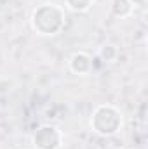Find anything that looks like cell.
<instances>
[{"mask_svg": "<svg viewBox=\"0 0 148 149\" xmlns=\"http://www.w3.org/2000/svg\"><path fill=\"white\" fill-rule=\"evenodd\" d=\"M30 24L40 37H54L65 28V10L56 3H42L32 12Z\"/></svg>", "mask_w": 148, "mask_h": 149, "instance_id": "6da1fadb", "label": "cell"}, {"mask_svg": "<svg viewBox=\"0 0 148 149\" xmlns=\"http://www.w3.org/2000/svg\"><path fill=\"white\" fill-rule=\"evenodd\" d=\"M124 123L122 113L118 108L111 106V104H99L94 108V111L91 114L89 125L92 128L94 134L101 135V137H113L120 132Z\"/></svg>", "mask_w": 148, "mask_h": 149, "instance_id": "7a4b0ae2", "label": "cell"}, {"mask_svg": "<svg viewBox=\"0 0 148 149\" xmlns=\"http://www.w3.org/2000/svg\"><path fill=\"white\" fill-rule=\"evenodd\" d=\"M32 144L35 149H61L63 134L56 125L44 123L35 128L32 135Z\"/></svg>", "mask_w": 148, "mask_h": 149, "instance_id": "3957f363", "label": "cell"}, {"mask_svg": "<svg viewBox=\"0 0 148 149\" xmlns=\"http://www.w3.org/2000/svg\"><path fill=\"white\" fill-rule=\"evenodd\" d=\"M68 68H70V71L75 74H89L92 71V68H94V64H92V56L91 54H87V52H75L73 56L70 57V61H68Z\"/></svg>", "mask_w": 148, "mask_h": 149, "instance_id": "277c9868", "label": "cell"}, {"mask_svg": "<svg viewBox=\"0 0 148 149\" xmlns=\"http://www.w3.org/2000/svg\"><path fill=\"white\" fill-rule=\"evenodd\" d=\"M110 12L118 19H125L134 12V7L131 0H110Z\"/></svg>", "mask_w": 148, "mask_h": 149, "instance_id": "5b68a950", "label": "cell"}, {"mask_svg": "<svg viewBox=\"0 0 148 149\" xmlns=\"http://www.w3.org/2000/svg\"><path fill=\"white\" fill-rule=\"evenodd\" d=\"M98 57L103 63H115L118 59V49L113 43H103L98 50Z\"/></svg>", "mask_w": 148, "mask_h": 149, "instance_id": "8992f818", "label": "cell"}, {"mask_svg": "<svg viewBox=\"0 0 148 149\" xmlns=\"http://www.w3.org/2000/svg\"><path fill=\"white\" fill-rule=\"evenodd\" d=\"M94 0H65V5L72 12H87L91 10Z\"/></svg>", "mask_w": 148, "mask_h": 149, "instance_id": "52a82bcc", "label": "cell"}, {"mask_svg": "<svg viewBox=\"0 0 148 149\" xmlns=\"http://www.w3.org/2000/svg\"><path fill=\"white\" fill-rule=\"evenodd\" d=\"M131 3H132L134 9L136 7H140V9H145L147 7V0H131Z\"/></svg>", "mask_w": 148, "mask_h": 149, "instance_id": "ba28073f", "label": "cell"}, {"mask_svg": "<svg viewBox=\"0 0 148 149\" xmlns=\"http://www.w3.org/2000/svg\"><path fill=\"white\" fill-rule=\"evenodd\" d=\"M120 149H129V148H120Z\"/></svg>", "mask_w": 148, "mask_h": 149, "instance_id": "9c48e42d", "label": "cell"}]
</instances>
